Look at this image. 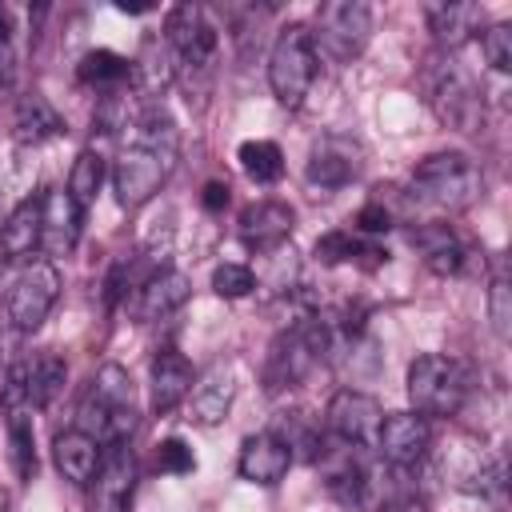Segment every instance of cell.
Returning a JSON list of instances; mask_svg holds the SVG:
<instances>
[{
    "instance_id": "5",
    "label": "cell",
    "mask_w": 512,
    "mask_h": 512,
    "mask_svg": "<svg viewBox=\"0 0 512 512\" xmlns=\"http://www.w3.org/2000/svg\"><path fill=\"white\" fill-rule=\"evenodd\" d=\"M424 88H428V104L440 116V124H448L456 132H480L484 96H480V84L472 80V72L464 64H456L448 52L428 60Z\"/></svg>"
},
{
    "instance_id": "32",
    "label": "cell",
    "mask_w": 512,
    "mask_h": 512,
    "mask_svg": "<svg viewBox=\"0 0 512 512\" xmlns=\"http://www.w3.org/2000/svg\"><path fill=\"white\" fill-rule=\"evenodd\" d=\"M252 288H256V272H252L248 264L228 260V264H216V268H212V292H216V296H224V300H244Z\"/></svg>"
},
{
    "instance_id": "12",
    "label": "cell",
    "mask_w": 512,
    "mask_h": 512,
    "mask_svg": "<svg viewBox=\"0 0 512 512\" xmlns=\"http://www.w3.org/2000/svg\"><path fill=\"white\" fill-rule=\"evenodd\" d=\"M136 488V456L132 444H108L96 476L88 480V512H124Z\"/></svg>"
},
{
    "instance_id": "34",
    "label": "cell",
    "mask_w": 512,
    "mask_h": 512,
    "mask_svg": "<svg viewBox=\"0 0 512 512\" xmlns=\"http://www.w3.org/2000/svg\"><path fill=\"white\" fill-rule=\"evenodd\" d=\"M156 464H160V472H168V476H188V472L196 468V456H192V448H188L180 436H168V440H160V448H156Z\"/></svg>"
},
{
    "instance_id": "9",
    "label": "cell",
    "mask_w": 512,
    "mask_h": 512,
    "mask_svg": "<svg viewBox=\"0 0 512 512\" xmlns=\"http://www.w3.org/2000/svg\"><path fill=\"white\" fill-rule=\"evenodd\" d=\"M164 44L176 56V72H204L216 60V28L208 24V12L200 4H176L164 16Z\"/></svg>"
},
{
    "instance_id": "4",
    "label": "cell",
    "mask_w": 512,
    "mask_h": 512,
    "mask_svg": "<svg viewBox=\"0 0 512 512\" xmlns=\"http://www.w3.org/2000/svg\"><path fill=\"white\" fill-rule=\"evenodd\" d=\"M80 432H88L100 448L124 444L136 428V408H132V380L120 364H104L80 404Z\"/></svg>"
},
{
    "instance_id": "17",
    "label": "cell",
    "mask_w": 512,
    "mask_h": 512,
    "mask_svg": "<svg viewBox=\"0 0 512 512\" xmlns=\"http://www.w3.org/2000/svg\"><path fill=\"white\" fill-rule=\"evenodd\" d=\"M188 296H192V280L180 268H156L140 288H132V316L140 324L164 320L176 308H184Z\"/></svg>"
},
{
    "instance_id": "11",
    "label": "cell",
    "mask_w": 512,
    "mask_h": 512,
    "mask_svg": "<svg viewBox=\"0 0 512 512\" xmlns=\"http://www.w3.org/2000/svg\"><path fill=\"white\" fill-rule=\"evenodd\" d=\"M380 420H384V408L376 396L368 392H356V388H344L328 400L324 408V428L348 444V448H376V436H380Z\"/></svg>"
},
{
    "instance_id": "8",
    "label": "cell",
    "mask_w": 512,
    "mask_h": 512,
    "mask_svg": "<svg viewBox=\"0 0 512 512\" xmlns=\"http://www.w3.org/2000/svg\"><path fill=\"white\" fill-rule=\"evenodd\" d=\"M368 36H372V8L368 4L328 0L316 8V32H312L316 56L324 52L336 64H352L368 48Z\"/></svg>"
},
{
    "instance_id": "30",
    "label": "cell",
    "mask_w": 512,
    "mask_h": 512,
    "mask_svg": "<svg viewBox=\"0 0 512 512\" xmlns=\"http://www.w3.org/2000/svg\"><path fill=\"white\" fill-rule=\"evenodd\" d=\"M236 160L252 184H276L284 176V152L272 140H244Z\"/></svg>"
},
{
    "instance_id": "15",
    "label": "cell",
    "mask_w": 512,
    "mask_h": 512,
    "mask_svg": "<svg viewBox=\"0 0 512 512\" xmlns=\"http://www.w3.org/2000/svg\"><path fill=\"white\" fill-rule=\"evenodd\" d=\"M360 156L364 152H360V144L352 136H324V140L312 144L304 176H308L312 188H324V192L344 188V184H352L360 176V164H364Z\"/></svg>"
},
{
    "instance_id": "37",
    "label": "cell",
    "mask_w": 512,
    "mask_h": 512,
    "mask_svg": "<svg viewBox=\"0 0 512 512\" xmlns=\"http://www.w3.org/2000/svg\"><path fill=\"white\" fill-rule=\"evenodd\" d=\"M200 204H204L208 212H220V208L228 204V184H220V180H208V184H204V196H200Z\"/></svg>"
},
{
    "instance_id": "33",
    "label": "cell",
    "mask_w": 512,
    "mask_h": 512,
    "mask_svg": "<svg viewBox=\"0 0 512 512\" xmlns=\"http://www.w3.org/2000/svg\"><path fill=\"white\" fill-rule=\"evenodd\" d=\"M488 320H492V332L500 340H508V320H512V284H508V272L496 268L492 284H488Z\"/></svg>"
},
{
    "instance_id": "20",
    "label": "cell",
    "mask_w": 512,
    "mask_h": 512,
    "mask_svg": "<svg viewBox=\"0 0 512 512\" xmlns=\"http://www.w3.org/2000/svg\"><path fill=\"white\" fill-rule=\"evenodd\" d=\"M428 28L436 36V44L444 52H456L460 44H468L480 28H484V8L476 0H444V4H428L424 8Z\"/></svg>"
},
{
    "instance_id": "2",
    "label": "cell",
    "mask_w": 512,
    "mask_h": 512,
    "mask_svg": "<svg viewBox=\"0 0 512 512\" xmlns=\"http://www.w3.org/2000/svg\"><path fill=\"white\" fill-rule=\"evenodd\" d=\"M412 196L436 212H468L484 196V172L464 152H432L412 168Z\"/></svg>"
},
{
    "instance_id": "19",
    "label": "cell",
    "mask_w": 512,
    "mask_h": 512,
    "mask_svg": "<svg viewBox=\"0 0 512 512\" xmlns=\"http://www.w3.org/2000/svg\"><path fill=\"white\" fill-rule=\"evenodd\" d=\"M236 468H240V476H244L248 484L272 488V484H280V480L288 476V468H292V452H288V444H284L280 436H272V432H256V436H248V440L240 444V460H236Z\"/></svg>"
},
{
    "instance_id": "22",
    "label": "cell",
    "mask_w": 512,
    "mask_h": 512,
    "mask_svg": "<svg viewBox=\"0 0 512 512\" xmlns=\"http://www.w3.org/2000/svg\"><path fill=\"white\" fill-rule=\"evenodd\" d=\"M100 456H104V448L88 432H80V428H68V432H60L52 440V460H56V468H60V476L68 484L88 488V480L100 468Z\"/></svg>"
},
{
    "instance_id": "24",
    "label": "cell",
    "mask_w": 512,
    "mask_h": 512,
    "mask_svg": "<svg viewBox=\"0 0 512 512\" xmlns=\"http://www.w3.org/2000/svg\"><path fill=\"white\" fill-rule=\"evenodd\" d=\"M232 400H236V376L228 368H216L204 384H196L192 404H188V420L200 428H216L232 412Z\"/></svg>"
},
{
    "instance_id": "14",
    "label": "cell",
    "mask_w": 512,
    "mask_h": 512,
    "mask_svg": "<svg viewBox=\"0 0 512 512\" xmlns=\"http://www.w3.org/2000/svg\"><path fill=\"white\" fill-rule=\"evenodd\" d=\"M376 448L384 456V464L392 468H412L428 456L432 448V428L424 416L416 412H388L380 420V436H376Z\"/></svg>"
},
{
    "instance_id": "7",
    "label": "cell",
    "mask_w": 512,
    "mask_h": 512,
    "mask_svg": "<svg viewBox=\"0 0 512 512\" xmlns=\"http://www.w3.org/2000/svg\"><path fill=\"white\" fill-rule=\"evenodd\" d=\"M316 44L308 24H284L268 52V88L284 108H300L316 80Z\"/></svg>"
},
{
    "instance_id": "29",
    "label": "cell",
    "mask_w": 512,
    "mask_h": 512,
    "mask_svg": "<svg viewBox=\"0 0 512 512\" xmlns=\"http://www.w3.org/2000/svg\"><path fill=\"white\" fill-rule=\"evenodd\" d=\"M20 364H24V380H28L32 404H36V408H48V404L56 400V392L64 388V376H68L64 360H60L56 352H40V356L20 360Z\"/></svg>"
},
{
    "instance_id": "13",
    "label": "cell",
    "mask_w": 512,
    "mask_h": 512,
    "mask_svg": "<svg viewBox=\"0 0 512 512\" xmlns=\"http://www.w3.org/2000/svg\"><path fill=\"white\" fill-rule=\"evenodd\" d=\"M80 228H84V208L68 196V188H48L40 196V248H44V256H52V260L72 256Z\"/></svg>"
},
{
    "instance_id": "18",
    "label": "cell",
    "mask_w": 512,
    "mask_h": 512,
    "mask_svg": "<svg viewBox=\"0 0 512 512\" xmlns=\"http://www.w3.org/2000/svg\"><path fill=\"white\" fill-rule=\"evenodd\" d=\"M408 244L416 248V256L428 264V272L436 276H460L472 260L468 244L448 228V224H416L408 232Z\"/></svg>"
},
{
    "instance_id": "6",
    "label": "cell",
    "mask_w": 512,
    "mask_h": 512,
    "mask_svg": "<svg viewBox=\"0 0 512 512\" xmlns=\"http://www.w3.org/2000/svg\"><path fill=\"white\" fill-rule=\"evenodd\" d=\"M468 368L452 356L440 352H424L408 364V400L416 408V416H456L468 400Z\"/></svg>"
},
{
    "instance_id": "1",
    "label": "cell",
    "mask_w": 512,
    "mask_h": 512,
    "mask_svg": "<svg viewBox=\"0 0 512 512\" xmlns=\"http://www.w3.org/2000/svg\"><path fill=\"white\" fill-rule=\"evenodd\" d=\"M176 152H180V136H176L172 116L164 108H144L132 124L128 144L116 156V168H112V188H116L120 208L148 204L160 192V184L168 180Z\"/></svg>"
},
{
    "instance_id": "3",
    "label": "cell",
    "mask_w": 512,
    "mask_h": 512,
    "mask_svg": "<svg viewBox=\"0 0 512 512\" xmlns=\"http://www.w3.org/2000/svg\"><path fill=\"white\" fill-rule=\"evenodd\" d=\"M336 340V328L324 320V316H308L292 328H284L272 344H268V356H264V388L268 392H284V388H296L332 348Z\"/></svg>"
},
{
    "instance_id": "38",
    "label": "cell",
    "mask_w": 512,
    "mask_h": 512,
    "mask_svg": "<svg viewBox=\"0 0 512 512\" xmlns=\"http://www.w3.org/2000/svg\"><path fill=\"white\" fill-rule=\"evenodd\" d=\"M116 8H120V12H132V16H140V12H152V4H128V0H120Z\"/></svg>"
},
{
    "instance_id": "26",
    "label": "cell",
    "mask_w": 512,
    "mask_h": 512,
    "mask_svg": "<svg viewBox=\"0 0 512 512\" xmlns=\"http://www.w3.org/2000/svg\"><path fill=\"white\" fill-rule=\"evenodd\" d=\"M132 80L140 84L144 96H164V88L176 80V56H172V48L164 44V36L144 40L140 56L132 60Z\"/></svg>"
},
{
    "instance_id": "28",
    "label": "cell",
    "mask_w": 512,
    "mask_h": 512,
    "mask_svg": "<svg viewBox=\"0 0 512 512\" xmlns=\"http://www.w3.org/2000/svg\"><path fill=\"white\" fill-rule=\"evenodd\" d=\"M316 260L320 264H352V260H360V256H368V268H376V264H384L388 260V252H380L376 244H364L360 236H352L348 228H332V232H324L320 240H316Z\"/></svg>"
},
{
    "instance_id": "36",
    "label": "cell",
    "mask_w": 512,
    "mask_h": 512,
    "mask_svg": "<svg viewBox=\"0 0 512 512\" xmlns=\"http://www.w3.org/2000/svg\"><path fill=\"white\" fill-rule=\"evenodd\" d=\"M396 224V212H392V204H388V196H372L360 212H356V228L360 232H368V236H376V232H388Z\"/></svg>"
},
{
    "instance_id": "40",
    "label": "cell",
    "mask_w": 512,
    "mask_h": 512,
    "mask_svg": "<svg viewBox=\"0 0 512 512\" xmlns=\"http://www.w3.org/2000/svg\"><path fill=\"white\" fill-rule=\"evenodd\" d=\"M4 508H8V496H4V488H0V512H4Z\"/></svg>"
},
{
    "instance_id": "39",
    "label": "cell",
    "mask_w": 512,
    "mask_h": 512,
    "mask_svg": "<svg viewBox=\"0 0 512 512\" xmlns=\"http://www.w3.org/2000/svg\"><path fill=\"white\" fill-rule=\"evenodd\" d=\"M8 32H12V20H8V12H4V8H0V44H4V40H8Z\"/></svg>"
},
{
    "instance_id": "25",
    "label": "cell",
    "mask_w": 512,
    "mask_h": 512,
    "mask_svg": "<svg viewBox=\"0 0 512 512\" xmlns=\"http://www.w3.org/2000/svg\"><path fill=\"white\" fill-rule=\"evenodd\" d=\"M40 248V196L20 200L8 220L0 224V256L4 260H24Z\"/></svg>"
},
{
    "instance_id": "31",
    "label": "cell",
    "mask_w": 512,
    "mask_h": 512,
    "mask_svg": "<svg viewBox=\"0 0 512 512\" xmlns=\"http://www.w3.org/2000/svg\"><path fill=\"white\" fill-rule=\"evenodd\" d=\"M100 184H104V156H100V152H92V148H84V152L76 156V164H72L68 196H72L80 208H88V204L96 200Z\"/></svg>"
},
{
    "instance_id": "27",
    "label": "cell",
    "mask_w": 512,
    "mask_h": 512,
    "mask_svg": "<svg viewBox=\"0 0 512 512\" xmlns=\"http://www.w3.org/2000/svg\"><path fill=\"white\" fill-rule=\"evenodd\" d=\"M76 76H80V84H88V88H100V92L116 96V92L132 80V60H128V56H120V52H112V48H92V52H84V56H80Z\"/></svg>"
},
{
    "instance_id": "35",
    "label": "cell",
    "mask_w": 512,
    "mask_h": 512,
    "mask_svg": "<svg viewBox=\"0 0 512 512\" xmlns=\"http://www.w3.org/2000/svg\"><path fill=\"white\" fill-rule=\"evenodd\" d=\"M480 48H484V60H488L496 72H508V68H512V28H508V24H492V28L484 32Z\"/></svg>"
},
{
    "instance_id": "16",
    "label": "cell",
    "mask_w": 512,
    "mask_h": 512,
    "mask_svg": "<svg viewBox=\"0 0 512 512\" xmlns=\"http://www.w3.org/2000/svg\"><path fill=\"white\" fill-rule=\"evenodd\" d=\"M296 228V212L288 200H256L240 212V244L252 252H276Z\"/></svg>"
},
{
    "instance_id": "10",
    "label": "cell",
    "mask_w": 512,
    "mask_h": 512,
    "mask_svg": "<svg viewBox=\"0 0 512 512\" xmlns=\"http://www.w3.org/2000/svg\"><path fill=\"white\" fill-rule=\"evenodd\" d=\"M56 296H60V272H56V264L52 260L28 264L16 276L12 292H8V324L16 332H36L48 320Z\"/></svg>"
},
{
    "instance_id": "23",
    "label": "cell",
    "mask_w": 512,
    "mask_h": 512,
    "mask_svg": "<svg viewBox=\"0 0 512 512\" xmlns=\"http://www.w3.org/2000/svg\"><path fill=\"white\" fill-rule=\"evenodd\" d=\"M12 128H16V140L20 144H44V140H56L64 136V116L48 104V96L40 92H24L16 100V116H12Z\"/></svg>"
},
{
    "instance_id": "21",
    "label": "cell",
    "mask_w": 512,
    "mask_h": 512,
    "mask_svg": "<svg viewBox=\"0 0 512 512\" xmlns=\"http://www.w3.org/2000/svg\"><path fill=\"white\" fill-rule=\"evenodd\" d=\"M192 384H196V372H192V364H188L184 352L160 348L152 356V412L156 416H168L192 392Z\"/></svg>"
}]
</instances>
